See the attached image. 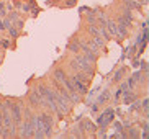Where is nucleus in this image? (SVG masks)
Wrapping results in <instances>:
<instances>
[{"label":"nucleus","instance_id":"28","mask_svg":"<svg viewBox=\"0 0 149 139\" xmlns=\"http://www.w3.org/2000/svg\"><path fill=\"white\" fill-rule=\"evenodd\" d=\"M131 65L134 67V69H138L139 67V59L138 57H133V61H131Z\"/></svg>","mask_w":149,"mask_h":139},{"label":"nucleus","instance_id":"12","mask_svg":"<svg viewBox=\"0 0 149 139\" xmlns=\"http://www.w3.org/2000/svg\"><path fill=\"white\" fill-rule=\"evenodd\" d=\"M90 39H92V41H93V43H95V44H97V46H98V48H100V49H105V43H107V41H105V39H103V38H102L100 35L90 36Z\"/></svg>","mask_w":149,"mask_h":139},{"label":"nucleus","instance_id":"16","mask_svg":"<svg viewBox=\"0 0 149 139\" xmlns=\"http://www.w3.org/2000/svg\"><path fill=\"white\" fill-rule=\"evenodd\" d=\"M126 138H131V139H138L139 138V131L136 129V128H130L126 133Z\"/></svg>","mask_w":149,"mask_h":139},{"label":"nucleus","instance_id":"1","mask_svg":"<svg viewBox=\"0 0 149 139\" xmlns=\"http://www.w3.org/2000/svg\"><path fill=\"white\" fill-rule=\"evenodd\" d=\"M38 116H40L41 121H43L44 138H51V134H53V126H54L53 113H49V111H40V115H38Z\"/></svg>","mask_w":149,"mask_h":139},{"label":"nucleus","instance_id":"5","mask_svg":"<svg viewBox=\"0 0 149 139\" xmlns=\"http://www.w3.org/2000/svg\"><path fill=\"white\" fill-rule=\"evenodd\" d=\"M123 103L125 105H130V103H133V101L136 100V98H138V95H136V93H133L131 90H123Z\"/></svg>","mask_w":149,"mask_h":139},{"label":"nucleus","instance_id":"20","mask_svg":"<svg viewBox=\"0 0 149 139\" xmlns=\"http://www.w3.org/2000/svg\"><path fill=\"white\" fill-rule=\"evenodd\" d=\"M87 33L90 36H95V35H98V30H97V25H88L87 23Z\"/></svg>","mask_w":149,"mask_h":139},{"label":"nucleus","instance_id":"19","mask_svg":"<svg viewBox=\"0 0 149 139\" xmlns=\"http://www.w3.org/2000/svg\"><path fill=\"white\" fill-rule=\"evenodd\" d=\"M33 5H35V2H33V0H30V2H25V3H22V7H20V8H22L25 13H28V12L31 10V7H33Z\"/></svg>","mask_w":149,"mask_h":139},{"label":"nucleus","instance_id":"34","mask_svg":"<svg viewBox=\"0 0 149 139\" xmlns=\"http://www.w3.org/2000/svg\"><path fill=\"white\" fill-rule=\"evenodd\" d=\"M2 106H3V103H2V101H0V110H2Z\"/></svg>","mask_w":149,"mask_h":139},{"label":"nucleus","instance_id":"33","mask_svg":"<svg viewBox=\"0 0 149 139\" xmlns=\"http://www.w3.org/2000/svg\"><path fill=\"white\" fill-rule=\"evenodd\" d=\"M67 3H70V5H72V3H75V0H67Z\"/></svg>","mask_w":149,"mask_h":139},{"label":"nucleus","instance_id":"21","mask_svg":"<svg viewBox=\"0 0 149 139\" xmlns=\"http://www.w3.org/2000/svg\"><path fill=\"white\" fill-rule=\"evenodd\" d=\"M139 67H141V72H143V74H149V64H148V61H139Z\"/></svg>","mask_w":149,"mask_h":139},{"label":"nucleus","instance_id":"9","mask_svg":"<svg viewBox=\"0 0 149 139\" xmlns=\"http://www.w3.org/2000/svg\"><path fill=\"white\" fill-rule=\"evenodd\" d=\"M67 49H69L70 52H74V54L80 52V41L79 39H70L69 44H67Z\"/></svg>","mask_w":149,"mask_h":139},{"label":"nucleus","instance_id":"17","mask_svg":"<svg viewBox=\"0 0 149 139\" xmlns=\"http://www.w3.org/2000/svg\"><path fill=\"white\" fill-rule=\"evenodd\" d=\"M116 23H118V25H121V26H126V28H130V30H131V22H128L123 15L116 18Z\"/></svg>","mask_w":149,"mask_h":139},{"label":"nucleus","instance_id":"4","mask_svg":"<svg viewBox=\"0 0 149 139\" xmlns=\"http://www.w3.org/2000/svg\"><path fill=\"white\" fill-rule=\"evenodd\" d=\"M67 79V74H66V70L62 69V67H57V69H54V72H53V80H56L57 83H61L62 85V82Z\"/></svg>","mask_w":149,"mask_h":139},{"label":"nucleus","instance_id":"10","mask_svg":"<svg viewBox=\"0 0 149 139\" xmlns=\"http://www.w3.org/2000/svg\"><path fill=\"white\" fill-rule=\"evenodd\" d=\"M123 5L128 10H139L141 8V3L138 0H123Z\"/></svg>","mask_w":149,"mask_h":139},{"label":"nucleus","instance_id":"14","mask_svg":"<svg viewBox=\"0 0 149 139\" xmlns=\"http://www.w3.org/2000/svg\"><path fill=\"white\" fill-rule=\"evenodd\" d=\"M125 72H126V69H123V67L116 70V72H115V75H113V83H118L120 80L123 79V74H125Z\"/></svg>","mask_w":149,"mask_h":139},{"label":"nucleus","instance_id":"24","mask_svg":"<svg viewBox=\"0 0 149 139\" xmlns=\"http://www.w3.org/2000/svg\"><path fill=\"white\" fill-rule=\"evenodd\" d=\"M126 83H128V90H134V87L138 85V83H136L134 80H133V77H130V79H128V80H126Z\"/></svg>","mask_w":149,"mask_h":139},{"label":"nucleus","instance_id":"35","mask_svg":"<svg viewBox=\"0 0 149 139\" xmlns=\"http://www.w3.org/2000/svg\"><path fill=\"white\" fill-rule=\"evenodd\" d=\"M0 18H2V15H0Z\"/></svg>","mask_w":149,"mask_h":139},{"label":"nucleus","instance_id":"7","mask_svg":"<svg viewBox=\"0 0 149 139\" xmlns=\"http://www.w3.org/2000/svg\"><path fill=\"white\" fill-rule=\"evenodd\" d=\"M107 31H108L110 36H116V31H118V23L115 20H107Z\"/></svg>","mask_w":149,"mask_h":139},{"label":"nucleus","instance_id":"25","mask_svg":"<svg viewBox=\"0 0 149 139\" xmlns=\"http://www.w3.org/2000/svg\"><path fill=\"white\" fill-rule=\"evenodd\" d=\"M0 46L3 49H8L12 46V43H10V39H0Z\"/></svg>","mask_w":149,"mask_h":139},{"label":"nucleus","instance_id":"3","mask_svg":"<svg viewBox=\"0 0 149 139\" xmlns=\"http://www.w3.org/2000/svg\"><path fill=\"white\" fill-rule=\"evenodd\" d=\"M41 100H43V97L36 92V88H33V90L30 92V95H28V101L31 103V106H33V108H40Z\"/></svg>","mask_w":149,"mask_h":139},{"label":"nucleus","instance_id":"26","mask_svg":"<svg viewBox=\"0 0 149 139\" xmlns=\"http://www.w3.org/2000/svg\"><path fill=\"white\" fill-rule=\"evenodd\" d=\"M113 126H115V129H116V133H121V131H123V124L120 121H115Z\"/></svg>","mask_w":149,"mask_h":139},{"label":"nucleus","instance_id":"11","mask_svg":"<svg viewBox=\"0 0 149 139\" xmlns=\"http://www.w3.org/2000/svg\"><path fill=\"white\" fill-rule=\"evenodd\" d=\"M88 25H97V10H87V17H85Z\"/></svg>","mask_w":149,"mask_h":139},{"label":"nucleus","instance_id":"6","mask_svg":"<svg viewBox=\"0 0 149 139\" xmlns=\"http://www.w3.org/2000/svg\"><path fill=\"white\" fill-rule=\"evenodd\" d=\"M80 128H82L85 133H95L97 131V124H93L90 120H84V121L80 123Z\"/></svg>","mask_w":149,"mask_h":139},{"label":"nucleus","instance_id":"2","mask_svg":"<svg viewBox=\"0 0 149 139\" xmlns=\"http://www.w3.org/2000/svg\"><path fill=\"white\" fill-rule=\"evenodd\" d=\"M10 115H12V120H13L15 124H20L23 120V103H12L10 106Z\"/></svg>","mask_w":149,"mask_h":139},{"label":"nucleus","instance_id":"22","mask_svg":"<svg viewBox=\"0 0 149 139\" xmlns=\"http://www.w3.org/2000/svg\"><path fill=\"white\" fill-rule=\"evenodd\" d=\"M141 106L144 110V113H149V98L144 97V100H141Z\"/></svg>","mask_w":149,"mask_h":139},{"label":"nucleus","instance_id":"31","mask_svg":"<svg viewBox=\"0 0 149 139\" xmlns=\"http://www.w3.org/2000/svg\"><path fill=\"white\" fill-rule=\"evenodd\" d=\"M0 31H5V25H3V20H0Z\"/></svg>","mask_w":149,"mask_h":139},{"label":"nucleus","instance_id":"29","mask_svg":"<svg viewBox=\"0 0 149 139\" xmlns=\"http://www.w3.org/2000/svg\"><path fill=\"white\" fill-rule=\"evenodd\" d=\"M118 83H121V85H120V88H121V90H128V83H126V80H125V82H121V80H120Z\"/></svg>","mask_w":149,"mask_h":139},{"label":"nucleus","instance_id":"32","mask_svg":"<svg viewBox=\"0 0 149 139\" xmlns=\"http://www.w3.org/2000/svg\"><path fill=\"white\" fill-rule=\"evenodd\" d=\"M138 2H139L141 5H148V2H149V0H138Z\"/></svg>","mask_w":149,"mask_h":139},{"label":"nucleus","instance_id":"30","mask_svg":"<svg viewBox=\"0 0 149 139\" xmlns=\"http://www.w3.org/2000/svg\"><path fill=\"white\" fill-rule=\"evenodd\" d=\"M141 126H143V129H149V123H148V121H144L143 124H141Z\"/></svg>","mask_w":149,"mask_h":139},{"label":"nucleus","instance_id":"13","mask_svg":"<svg viewBox=\"0 0 149 139\" xmlns=\"http://www.w3.org/2000/svg\"><path fill=\"white\" fill-rule=\"evenodd\" d=\"M97 30H98V35L105 41H110V35H108V31H107V26H97Z\"/></svg>","mask_w":149,"mask_h":139},{"label":"nucleus","instance_id":"18","mask_svg":"<svg viewBox=\"0 0 149 139\" xmlns=\"http://www.w3.org/2000/svg\"><path fill=\"white\" fill-rule=\"evenodd\" d=\"M123 17L126 18L128 22H134V17H133V10H128V8H123Z\"/></svg>","mask_w":149,"mask_h":139},{"label":"nucleus","instance_id":"23","mask_svg":"<svg viewBox=\"0 0 149 139\" xmlns=\"http://www.w3.org/2000/svg\"><path fill=\"white\" fill-rule=\"evenodd\" d=\"M23 23H25V22H23L22 18H17V20H15V22L12 23V25H13L15 28H18V30L22 31V28H23Z\"/></svg>","mask_w":149,"mask_h":139},{"label":"nucleus","instance_id":"15","mask_svg":"<svg viewBox=\"0 0 149 139\" xmlns=\"http://www.w3.org/2000/svg\"><path fill=\"white\" fill-rule=\"evenodd\" d=\"M5 31H8V35L12 36V38H18V36H20V30H18V28H15L13 25L8 26V28H7Z\"/></svg>","mask_w":149,"mask_h":139},{"label":"nucleus","instance_id":"8","mask_svg":"<svg viewBox=\"0 0 149 139\" xmlns=\"http://www.w3.org/2000/svg\"><path fill=\"white\" fill-rule=\"evenodd\" d=\"M110 98H111V93H110V90H108V88H105L103 92H100V95H98V98H97V101H95V103L103 105L105 101H110Z\"/></svg>","mask_w":149,"mask_h":139},{"label":"nucleus","instance_id":"27","mask_svg":"<svg viewBox=\"0 0 149 139\" xmlns=\"http://www.w3.org/2000/svg\"><path fill=\"white\" fill-rule=\"evenodd\" d=\"M121 93H123V90H121V88H118V90L113 93V100H115V101H118V98L121 97Z\"/></svg>","mask_w":149,"mask_h":139}]
</instances>
